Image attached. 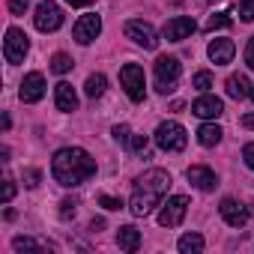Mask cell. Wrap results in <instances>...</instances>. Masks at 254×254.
<instances>
[{"mask_svg": "<svg viewBox=\"0 0 254 254\" xmlns=\"http://www.w3.org/2000/svg\"><path fill=\"white\" fill-rule=\"evenodd\" d=\"M99 203H102L105 209H111V212H114V209H123V200H117V197H111V194H102Z\"/></svg>", "mask_w": 254, "mask_h": 254, "instance_id": "cell-31", "label": "cell"}, {"mask_svg": "<svg viewBox=\"0 0 254 254\" xmlns=\"http://www.w3.org/2000/svg\"><path fill=\"white\" fill-rule=\"evenodd\" d=\"M242 126H245V129H254V114H245L242 117Z\"/></svg>", "mask_w": 254, "mask_h": 254, "instance_id": "cell-38", "label": "cell"}, {"mask_svg": "<svg viewBox=\"0 0 254 254\" xmlns=\"http://www.w3.org/2000/svg\"><path fill=\"white\" fill-rule=\"evenodd\" d=\"M239 18L242 21H254V0H242L239 3Z\"/></svg>", "mask_w": 254, "mask_h": 254, "instance_id": "cell-29", "label": "cell"}, {"mask_svg": "<svg viewBox=\"0 0 254 254\" xmlns=\"http://www.w3.org/2000/svg\"><path fill=\"white\" fill-rule=\"evenodd\" d=\"M33 24H36V30H42V33H54V30L63 24V9H60L57 3H51V0H45V3L36 6Z\"/></svg>", "mask_w": 254, "mask_h": 254, "instance_id": "cell-8", "label": "cell"}, {"mask_svg": "<svg viewBox=\"0 0 254 254\" xmlns=\"http://www.w3.org/2000/svg\"><path fill=\"white\" fill-rule=\"evenodd\" d=\"M186 129L180 123H174V120H168V123H162L159 129H156V147L159 150H165V153H183L186 150Z\"/></svg>", "mask_w": 254, "mask_h": 254, "instance_id": "cell-4", "label": "cell"}, {"mask_svg": "<svg viewBox=\"0 0 254 254\" xmlns=\"http://www.w3.org/2000/svg\"><path fill=\"white\" fill-rule=\"evenodd\" d=\"M177 248H180L183 254H200V251H203V236H200V233H186V236H180Z\"/></svg>", "mask_w": 254, "mask_h": 254, "instance_id": "cell-21", "label": "cell"}, {"mask_svg": "<svg viewBox=\"0 0 254 254\" xmlns=\"http://www.w3.org/2000/svg\"><path fill=\"white\" fill-rule=\"evenodd\" d=\"M197 30V24H194V18H189V15H177V18H171L168 24H165V39L168 42H183V39H189L191 33Z\"/></svg>", "mask_w": 254, "mask_h": 254, "instance_id": "cell-11", "label": "cell"}, {"mask_svg": "<svg viewBox=\"0 0 254 254\" xmlns=\"http://www.w3.org/2000/svg\"><path fill=\"white\" fill-rule=\"evenodd\" d=\"M233 24V18L227 15V12H218V15H209V21H206V30L212 33V30H227Z\"/></svg>", "mask_w": 254, "mask_h": 254, "instance_id": "cell-24", "label": "cell"}, {"mask_svg": "<svg viewBox=\"0 0 254 254\" xmlns=\"http://www.w3.org/2000/svg\"><path fill=\"white\" fill-rule=\"evenodd\" d=\"M99 33H102V18L99 15H81L78 24H75V30H72V36H75L78 45H90Z\"/></svg>", "mask_w": 254, "mask_h": 254, "instance_id": "cell-10", "label": "cell"}, {"mask_svg": "<svg viewBox=\"0 0 254 254\" xmlns=\"http://www.w3.org/2000/svg\"><path fill=\"white\" fill-rule=\"evenodd\" d=\"M66 3H69V6H75V9H84V6H90V3H93V0H66Z\"/></svg>", "mask_w": 254, "mask_h": 254, "instance_id": "cell-37", "label": "cell"}, {"mask_svg": "<svg viewBox=\"0 0 254 254\" xmlns=\"http://www.w3.org/2000/svg\"><path fill=\"white\" fill-rule=\"evenodd\" d=\"M206 54H209V60H212L215 66H224V63L233 60L236 45H233V39H212L209 48H206Z\"/></svg>", "mask_w": 254, "mask_h": 254, "instance_id": "cell-16", "label": "cell"}, {"mask_svg": "<svg viewBox=\"0 0 254 254\" xmlns=\"http://www.w3.org/2000/svg\"><path fill=\"white\" fill-rule=\"evenodd\" d=\"M27 51H30L27 33L18 30V27H9V30H6V39H3V57H6V63H12V66H15V63H24Z\"/></svg>", "mask_w": 254, "mask_h": 254, "instance_id": "cell-6", "label": "cell"}, {"mask_svg": "<svg viewBox=\"0 0 254 254\" xmlns=\"http://www.w3.org/2000/svg\"><path fill=\"white\" fill-rule=\"evenodd\" d=\"M224 87H227V96H230V99H245V96H251V84H248L245 75H230V78L224 81Z\"/></svg>", "mask_w": 254, "mask_h": 254, "instance_id": "cell-19", "label": "cell"}, {"mask_svg": "<svg viewBox=\"0 0 254 254\" xmlns=\"http://www.w3.org/2000/svg\"><path fill=\"white\" fill-rule=\"evenodd\" d=\"M0 197H3V203H9V200L15 197V183H12L9 177L3 180V194H0Z\"/></svg>", "mask_w": 254, "mask_h": 254, "instance_id": "cell-32", "label": "cell"}, {"mask_svg": "<svg viewBox=\"0 0 254 254\" xmlns=\"http://www.w3.org/2000/svg\"><path fill=\"white\" fill-rule=\"evenodd\" d=\"M191 84H194V90H200V93H206V90L212 87V75H209V72H197Z\"/></svg>", "mask_w": 254, "mask_h": 254, "instance_id": "cell-28", "label": "cell"}, {"mask_svg": "<svg viewBox=\"0 0 254 254\" xmlns=\"http://www.w3.org/2000/svg\"><path fill=\"white\" fill-rule=\"evenodd\" d=\"M51 174H54V180L60 186L75 189V186L87 183L96 174V159L81 147H63L51 159Z\"/></svg>", "mask_w": 254, "mask_h": 254, "instance_id": "cell-1", "label": "cell"}, {"mask_svg": "<svg viewBox=\"0 0 254 254\" xmlns=\"http://www.w3.org/2000/svg\"><path fill=\"white\" fill-rule=\"evenodd\" d=\"M245 63H248V69H254V36H251L248 45H245Z\"/></svg>", "mask_w": 254, "mask_h": 254, "instance_id": "cell-36", "label": "cell"}, {"mask_svg": "<svg viewBox=\"0 0 254 254\" xmlns=\"http://www.w3.org/2000/svg\"><path fill=\"white\" fill-rule=\"evenodd\" d=\"M251 99H254V84H251Z\"/></svg>", "mask_w": 254, "mask_h": 254, "instance_id": "cell-40", "label": "cell"}, {"mask_svg": "<svg viewBox=\"0 0 254 254\" xmlns=\"http://www.w3.org/2000/svg\"><path fill=\"white\" fill-rule=\"evenodd\" d=\"M54 102H57V111H63V114H72L78 108V93L72 90L69 81H60L54 87Z\"/></svg>", "mask_w": 254, "mask_h": 254, "instance_id": "cell-17", "label": "cell"}, {"mask_svg": "<svg viewBox=\"0 0 254 254\" xmlns=\"http://www.w3.org/2000/svg\"><path fill=\"white\" fill-rule=\"evenodd\" d=\"M102 227H105V221H102V218H93V224H90V230H96V233H99Z\"/></svg>", "mask_w": 254, "mask_h": 254, "instance_id": "cell-39", "label": "cell"}, {"mask_svg": "<svg viewBox=\"0 0 254 254\" xmlns=\"http://www.w3.org/2000/svg\"><path fill=\"white\" fill-rule=\"evenodd\" d=\"M72 66H75V63H72V57H69V54H63V51H57V54L51 57V72H57V75H66Z\"/></svg>", "mask_w": 254, "mask_h": 254, "instance_id": "cell-23", "label": "cell"}, {"mask_svg": "<svg viewBox=\"0 0 254 254\" xmlns=\"http://www.w3.org/2000/svg\"><path fill=\"white\" fill-rule=\"evenodd\" d=\"M126 36H129L135 45H141V48H147V51H153L156 45H159V33H156V27L150 24V21H129L126 24Z\"/></svg>", "mask_w": 254, "mask_h": 254, "instance_id": "cell-9", "label": "cell"}, {"mask_svg": "<svg viewBox=\"0 0 254 254\" xmlns=\"http://www.w3.org/2000/svg\"><path fill=\"white\" fill-rule=\"evenodd\" d=\"M218 212H221V218L230 224V227H245V221H248V209L239 203V200H233V197H224L221 200V206H218Z\"/></svg>", "mask_w": 254, "mask_h": 254, "instance_id": "cell-15", "label": "cell"}, {"mask_svg": "<svg viewBox=\"0 0 254 254\" xmlns=\"http://www.w3.org/2000/svg\"><path fill=\"white\" fill-rule=\"evenodd\" d=\"M168 189H171V174H168V171L153 168V171L141 174L138 183H135V191H132V197H129L132 215L147 218L156 206H162V197L168 194Z\"/></svg>", "mask_w": 254, "mask_h": 254, "instance_id": "cell-2", "label": "cell"}, {"mask_svg": "<svg viewBox=\"0 0 254 254\" xmlns=\"http://www.w3.org/2000/svg\"><path fill=\"white\" fill-rule=\"evenodd\" d=\"M129 150L147 159V156H150V138H147V135H132V144H129Z\"/></svg>", "mask_w": 254, "mask_h": 254, "instance_id": "cell-25", "label": "cell"}, {"mask_svg": "<svg viewBox=\"0 0 254 254\" xmlns=\"http://www.w3.org/2000/svg\"><path fill=\"white\" fill-rule=\"evenodd\" d=\"M12 248H15V251H39L42 245H39L36 239H30V236H15V239H12Z\"/></svg>", "mask_w": 254, "mask_h": 254, "instance_id": "cell-27", "label": "cell"}, {"mask_svg": "<svg viewBox=\"0 0 254 254\" xmlns=\"http://www.w3.org/2000/svg\"><path fill=\"white\" fill-rule=\"evenodd\" d=\"M27 6H30L27 0H9V12H12V15H24Z\"/></svg>", "mask_w": 254, "mask_h": 254, "instance_id": "cell-33", "label": "cell"}, {"mask_svg": "<svg viewBox=\"0 0 254 254\" xmlns=\"http://www.w3.org/2000/svg\"><path fill=\"white\" fill-rule=\"evenodd\" d=\"M18 96H21V102H27V105L39 102V99L45 96V78H42V72H30V75H24Z\"/></svg>", "mask_w": 254, "mask_h": 254, "instance_id": "cell-12", "label": "cell"}, {"mask_svg": "<svg viewBox=\"0 0 254 254\" xmlns=\"http://www.w3.org/2000/svg\"><path fill=\"white\" fill-rule=\"evenodd\" d=\"M39 177H42L39 171H24V186L27 189H36L39 186Z\"/></svg>", "mask_w": 254, "mask_h": 254, "instance_id": "cell-34", "label": "cell"}, {"mask_svg": "<svg viewBox=\"0 0 254 254\" xmlns=\"http://www.w3.org/2000/svg\"><path fill=\"white\" fill-rule=\"evenodd\" d=\"M180 75H183V63L177 57H159L156 60V90L162 96H168V93L177 90Z\"/></svg>", "mask_w": 254, "mask_h": 254, "instance_id": "cell-3", "label": "cell"}, {"mask_svg": "<svg viewBox=\"0 0 254 254\" xmlns=\"http://www.w3.org/2000/svg\"><path fill=\"white\" fill-rule=\"evenodd\" d=\"M221 126H215V123H203L200 129H197V141L203 144V147H215L218 141H221Z\"/></svg>", "mask_w": 254, "mask_h": 254, "instance_id": "cell-20", "label": "cell"}, {"mask_svg": "<svg viewBox=\"0 0 254 254\" xmlns=\"http://www.w3.org/2000/svg\"><path fill=\"white\" fill-rule=\"evenodd\" d=\"M242 159H245V165L254 171V144H245V147H242Z\"/></svg>", "mask_w": 254, "mask_h": 254, "instance_id": "cell-35", "label": "cell"}, {"mask_svg": "<svg viewBox=\"0 0 254 254\" xmlns=\"http://www.w3.org/2000/svg\"><path fill=\"white\" fill-rule=\"evenodd\" d=\"M75 212H78V203L75 200H63L60 203V218H75Z\"/></svg>", "mask_w": 254, "mask_h": 254, "instance_id": "cell-30", "label": "cell"}, {"mask_svg": "<svg viewBox=\"0 0 254 254\" xmlns=\"http://www.w3.org/2000/svg\"><path fill=\"white\" fill-rule=\"evenodd\" d=\"M189 212V197L186 194H174L162 203V212H159V224L162 227H180L183 218Z\"/></svg>", "mask_w": 254, "mask_h": 254, "instance_id": "cell-7", "label": "cell"}, {"mask_svg": "<svg viewBox=\"0 0 254 254\" xmlns=\"http://www.w3.org/2000/svg\"><path fill=\"white\" fill-rule=\"evenodd\" d=\"M120 84L126 90V96H129L132 102H144L147 96V81H144V69L138 63H126L120 69Z\"/></svg>", "mask_w": 254, "mask_h": 254, "instance_id": "cell-5", "label": "cell"}, {"mask_svg": "<svg viewBox=\"0 0 254 254\" xmlns=\"http://www.w3.org/2000/svg\"><path fill=\"white\" fill-rule=\"evenodd\" d=\"M117 245H120L123 251H138V245H141V230L132 227V224L120 227V230H117Z\"/></svg>", "mask_w": 254, "mask_h": 254, "instance_id": "cell-18", "label": "cell"}, {"mask_svg": "<svg viewBox=\"0 0 254 254\" xmlns=\"http://www.w3.org/2000/svg\"><path fill=\"white\" fill-rule=\"evenodd\" d=\"M111 135H114V141H117L120 147H129V144H132V129H129V126H114Z\"/></svg>", "mask_w": 254, "mask_h": 254, "instance_id": "cell-26", "label": "cell"}, {"mask_svg": "<svg viewBox=\"0 0 254 254\" xmlns=\"http://www.w3.org/2000/svg\"><path fill=\"white\" fill-rule=\"evenodd\" d=\"M191 114H197L200 120H218L221 114H224V102L218 99V96H200V99H194V105H191Z\"/></svg>", "mask_w": 254, "mask_h": 254, "instance_id": "cell-13", "label": "cell"}, {"mask_svg": "<svg viewBox=\"0 0 254 254\" xmlns=\"http://www.w3.org/2000/svg\"><path fill=\"white\" fill-rule=\"evenodd\" d=\"M186 177H189V183H191L197 191H212V189L218 186L215 171H212V168H206V165H191Z\"/></svg>", "mask_w": 254, "mask_h": 254, "instance_id": "cell-14", "label": "cell"}, {"mask_svg": "<svg viewBox=\"0 0 254 254\" xmlns=\"http://www.w3.org/2000/svg\"><path fill=\"white\" fill-rule=\"evenodd\" d=\"M105 87H108V78H105L102 72H96V75H90V78H87V84H84V93H87L90 99H99V96L105 93Z\"/></svg>", "mask_w": 254, "mask_h": 254, "instance_id": "cell-22", "label": "cell"}]
</instances>
